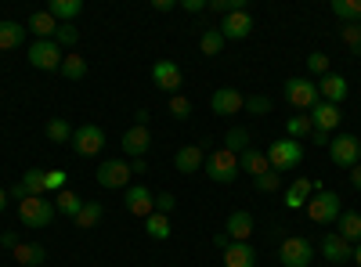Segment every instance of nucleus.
Returning <instances> with one entry per match:
<instances>
[{
	"label": "nucleus",
	"mask_w": 361,
	"mask_h": 267,
	"mask_svg": "<svg viewBox=\"0 0 361 267\" xmlns=\"http://www.w3.org/2000/svg\"><path fill=\"white\" fill-rule=\"evenodd\" d=\"M267 163H271V170H275V173H289V170H296L300 163H304V144L293 141V137L271 141V148H267Z\"/></svg>",
	"instance_id": "f257e3e1"
},
{
	"label": "nucleus",
	"mask_w": 361,
	"mask_h": 267,
	"mask_svg": "<svg viewBox=\"0 0 361 267\" xmlns=\"http://www.w3.org/2000/svg\"><path fill=\"white\" fill-rule=\"evenodd\" d=\"M54 213H58L54 199H47V195H29V199L18 202V221L25 228H47L54 221Z\"/></svg>",
	"instance_id": "f03ea898"
},
{
	"label": "nucleus",
	"mask_w": 361,
	"mask_h": 267,
	"mask_svg": "<svg viewBox=\"0 0 361 267\" xmlns=\"http://www.w3.org/2000/svg\"><path fill=\"white\" fill-rule=\"evenodd\" d=\"M202 170L209 173V181H217V185H231L235 177H238V156L228 152V148H214V152L206 156Z\"/></svg>",
	"instance_id": "7ed1b4c3"
},
{
	"label": "nucleus",
	"mask_w": 361,
	"mask_h": 267,
	"mask_svg": "<svg viewBox=\"0 0 361 267\" xmlns=\"http://www.w3.org/2000/svg\"><path fill=\"white\" fill-rule=\"evenodd\" d=\"M286 101L296 108V112H311L322 98H318V83L304 80V76H293L286 80Z\"/></svg>",
	"instance_id": "20e7f679"
},
{
	"label": "nucleus",
	"mask_w": 361,
	"mask_h": 267,
	"mask_svg": "<svg viewBox=\"0 0 361 267\" xmlns=\"http://www.w3.org/2000/svg\"><path fill=\"white\" fill-rule=\"evenodd\" d=\"M307 217L314 221V224H329V221H340V195L336 192H314L311 199H307Z\"/></svg>",
	"instance_id": "39448f33"
},
{
	"label": "nucleus",
	"mask_w": 361,
	"mask_h": 267,
	"mask_svg": "<svg viewBox=\"0 0 361 267\" xmlns=\"http://www.w3.org/2000/svg\"><path fill=\"white\" fill-rule=\"evenodd\" d=\"M279 260H282V267H311L314 246L307 239H300V235H289V239H282V246H279Z\"/></svg>",
	"instance_id": "423d86ee"
},
{
	"label": "nucleus",
	"mask_w": 361,
	"mask_h": 267,
	"mask_svg": "<svg viewBox=\"0 0 361 267\" xmlns=\"http://www.w3.org/2000/svg\"><path fill=\"white\" fill-rule=\"evenodd\" d=\"M329 159H333L340 170H354L357 159H361V141L354 134H340L329 141Z\"/></svg>",
	"instance_id": "0eeeda50"
},
{
	"label": "nucleus",
	"mask_w": 361,
	"mask_h": 267,
	"mask_svg": "<svg viewBox=\"0 0 361 267\" xmlns=\"http://www.w3.org/2000/svg\"><path fill=\"white\" fill-rule=\"evenodd\" d=\"M73 148H76V156L90 159V156H98L102 148H105V130L94 127V123H83L73 130Z\"/></svg>",
	"instance_id": "6e6552de"
},
{
	"label": "nucleus",
	"mask_w": 361,
	"mask_h": 267,
	"mask_svg": "<svg viewBox=\"0 0 361 267\" xmlns=\"http://www.w3.org/2000/svg\"><path fill=\"white\" fill-rule=\"evenodd\" d=\"M130 163H123V159H105L98 170H94V181L102 185V188H123L127 192V181H130Z\"/></svg>",
	"instance_id": "1a4fd4ad"
},
{
	"label": "nucleus",
	"mask_w": 361,
	"mask_h": 267,
	"mask_svg": "<svg viewBox=\"0 0 361 267\" xmlns=\"http://www.w3.org/2000/svg\"><path fill=\"white\" fill-rule=\"evenodd\" d=\"M29 66L33 69H62V47H58L54 40H37L33 47H29Z\"/></svg>",
	"instance_id": "9d476101"
},
{
	"label": "nucleus",
	"mask_w": 361,
	"mask_h": 267,
	"mask_svg": "<svg viewBox=\"0 0 361 267\" xmlns=\"http://www.w3.org/2000/svg\"><path fill=\"white\" fill-rule=\"evenodd\" d=\"M123 206H127V213H134V217H152L156 213V195L148 192L145 185H134V188L123 192Z\"/></svg>",
	"instance_id": "9b49d317"
},
{
	"label": "nucleus",
	"mask_w": 361,
	"mask_h": 267,
	"mask_svg": "<svg viewBox=\"0 0 361 267\" xmlns=\"http://www.w3.org/2000/svg\"><path fill=\"white\" fill-rule=\"evenodd\" d=\"M152 83L159 87V91H166L170 98L180 91V66L170 62V58H159V62L152 66Z\"/></svg>",
	"instance_id": "f8f14e48"
},
{
	"label": "nucleus",
	"mask_w": 361,
	"mask_h": 267,
	"mask_svg": "<svg viewBox=\"0 0 361 267\" xmlns=\"http://www.w3.org/2000/svg\"><path fill=\"white\" fill-rule=\"evenodd\" d=\"M217 33H221L224 40H246V37L253 33L250 11H231V15H224V22L217 25Z\"/></svg>",
	"instance_id": "ddd939ff"
},
{
	"label": "nucleus",
	"mask_w": 361,
	"mask_h": 267,
	"mask_svg": "<svg viewBox=\"0 0 361 267\" xmlns=\"http://www.w3.org/2000/svg\"><path fill=\"white\" fill-rule=\"evenodd\" d=\"M347 94H350V83H347V76H340V73H329V76H322V80H318V98H322V101H329V105H340Z\"/></svg>",
	"instance_id": "4468645a"
},
{
	"label": "nucleus",
	"mask_w": 361,
	"mask_h": 267,
	"mask_svg": "<svg viewBox=\"0 0 361 267\" xmlns=\"http://www.w3.org/2000/svg\"><path fill=\"white\" fill-rule=\"evenodd\" d=\"M322 256H325L329 263H350V260H354V246H350L347 239H340L336 231H329L325 239H322Z\"/></svg>",
	"instance_id": "2eb2a0df"
},
{
	"label": "nucleus",
	"mask_w": 361,
	"mask_h": 267,
	"mask_svg": "<svg viewBox=\"0 0 361 267\" xmlns=\"http://www.w3.org/2000/svg\"><path fill=\"white\" fill-rule=\"evenodd\" d=\"M209 108L217 116H238V108H246V98L238 94L235 87H221V91H214V98H209Z\"/></svg>",
	"instance_id": "dca6fc26"
},
{
	"label": "nucleus",
	"mask_w": 361,
	"mask_h": 267,
	"mask_svg": "<svg viewBox=\"0 0 361 267\" xmlns=\"http://www.w3.org/2000/svg\"><path fill=\"white\" fill-rule=\"evenodd\" d=\"M152 148V130L148 127H130L127 134H123V152L130 156V159H145V152Z\"/></svg>",
	"instance_id": "f3484780"
},
{
	"label": "nucleus",
	"mask_w": 361,
	"mask_h": 267,
	"mask_svg": "<svg viewBox=\"0 0 361 267\" xmlns=\"http://www.w3.org/2000/svg\"><path fill=\"white\" fill-rule=\"evenodd\" d=\"M340 120H343V112H340V105H329V101H318V105L311 108V127H314V130H322V134H329V130H336V127H340Z\"/></svg>",
	"instance_id": "a211bd4d"
},
{
	"label": "nucleus",
	"mask_w": 361,
	"mask_h": 267,
	"mask_svg": "<svg viewBox=\"0 0 361 267\" xmlns=\"http://www.w3.org/2000/svg\"><path fill=\"white\" fill-rule=\"evenodd\" d=\"M224 231H228L231 242H250V235H253V213H250V210H235V213L228 217Z\"/></svg>",
	"instance_id": "6ab92c4d"
},
{
	"label": "nucleus",
	"mask_w": 361,
	"mask_h": 267,
	"mask_svg": "<svg viewBox=\"0 0 361 267\" xmlns=\"http://www.w3.org/2000/svg\"><path fill=\"white\" fill-rule=\"evenodd\" d=\"M202 163H206L202 144H185V148H180V152L173 156L177 173H199V170H202Z\"/></svg>",
	"instance_id": "aec40b11"
},
{
	"label": "nucleus",
	"mask_w": 361,
	"mask_h": 267,
	"mask_svg": "<svg viewBox=\"0 0 361 267\" xmlns=\"http://www.w3.org/2000/svg\"><path fill=\"white\" fill-rule=\"evenodd\" d=\"M224 267H257V249L250 242H231L224 249Z\"/></svg>",
	"instance_id": "412c9836"
},
{
	"label": "nucleus",
	"mask_w": 361,
	"mask_h": 267,
	"mask_svg": "<svg viewBox=\"0 0 361 267\" xmlns=\"http://www.w3.org/2000/svg\"><path fill=\"white\" fill-rule=\"evenodd\" d=\"M271 170V163H267V152H260V148H246L243 156H238V173H253V177H260V173H267Z\"/></svg>",
	"instance_id": "4be33fe9"
},
{
	"label": "nucleus",
	"mask_w": 361,
	"mask_h": 267,
	"mask_svg": "<svg viewBox=\"0 0 361 267\" xmlns=\"http://www.w3.org/2000/svg\"><path fill=\"white\" fill-rule=\"evenodd\" d=\"M25 29H29L37 40H51V33L58 29V22H54L51 11H33V15H29V22H25Z\"/></svg>",
	"instance_id": "5701e85b"
},
{
	"label": "nucleus",
	"mask_w": 361,
	"mask_h": 267,
	"mask_svg": "<svg viewBox=\"0 0 361 267\" xmlns=\"http://www.w3.org/2000/svg\"><path fill=\"white\" fill-rule=\"evenodd\" d=\"M311 195H314V181H307V177H296V185L286 192V206H289V210H304Z\"/></svg>",
	"instance_id": "b1692460"
},
{
	"label": "nucleus",
	"mask_w": 361,
	"mask_h": 267,
	"mask_svg": "<svg viewBox=\"0 0 361 267\" xmlns=\"http://www.w3.org/2000/svg\"><path fill=\"white\" fill-rule=\"evenodd\" d=\"M25 33L29 29L22 25V22H0V51H11V47H18L22 40H25Z\"/></svg>",
	"instance_id": "393cba45"
},
{
	"label": "nucleus",
	"mask_w": 361,
	"mask_h": 267,
	"mask_svg": "<svg viewBox=\"0 0 361 267\" xmlns=\"http://www.w3.org/2000/svg\"><path fill=\"white\" fill-rule=\"evenodd\" d=\"M44 246H37V242H18L15 246V260L22 263V267H40L44 263Z\"/></svg>",
	"instance_id": "a878e982"
},
{
	"label": "nucleus",
	"mask_w": 361,
	"mask_h": 267,
	"mask_svg": "<svg viewBox=\"0 0 361 267\" xmlns=\"http://www.w3.org/2000/svg\"><path fill=\"white\" fill-rule=\"evenodd\" d=\"M47 11L54 15V22H73L83 11V0H51Z\"/></svg>",
	"instance_id": "bb28decb"
},
{
	"label": "nucleus",
	"mask_w": 361,
	"mask_h": 267,
	"mask_svg": "<svg viewBox=\"0 0 361 267\" xmlns=\"http://www.w3.org/2000/svg\"><path fill=\"white\" fill-rule=\"evenodd\" d=\"M54 210H58V213H66V217H76V213L83 210V199H80L73 188H66V192H58V195H54Z\"/></svg>",
	"instance_id": "cd10ccee"
},
{
	"label": "nucleus",
	"mask_w": 361,
	"mask_h": 267,
	"mask_svg": "<svg viewBox=\"0 0 361 267\" xmlns=\"http://www.w3.org/2000/svg\"><path fill=\"white\" fill-rule=\"evenodd\" d=\"M340 239H347L350 246L361 242V213H340Z\"/></svg>",
	"instance_id": "c85d7f7f"
},
{
	"label": "nucleus",
	"mask_w": 361,
	"mask_h": 267,
	"mask_svg": "<svg viewBox=\"0 0 361 267\" xmlns=\"http://www.w3.org/2000/svg\"><path fill=\"white\" fill-rule=\"evenodd\" d=\"M224 148H228V152H235V156H243L246 148H250V130L246 127H231L224 134Z\"/></svg>",
	"instance_id": "c756f323"
},
{
	"label": "nucleus",
	"mask_w": 361,
	"mask_h": 267,
	"mask_svg": "<svg viewBox=\"0 0 361 267\" xmlns=\"http://www.w3.org/2000/svg\"><path fill=\"white\" fill-rule=\"evenodd\" d=\"M102 217H105L102 202H83V210H80V213H76L73 221H76V228H83V231H87V228H94V224H98Z\"/></svg>",
	"instance_id": "7c9ffc66"
},
{
	"label": "nucleus",
	"mask_w": 361,
	"mask_h": 267,
	"mask_svg": "<svg viewBox=\"0 0 361 267\" xmlns=\"http://www.w3.org/2000/svg\"><path fill=\"white\" fill-rule=\"evenodd\" d=\"M145 231L152 235L156 242H166V239H170V217H163V213H152V217H145Z\"/></svg>",
	"instance_id": "2f4dec72"
},
{
	"label": "nucleus",
	"mask_w": 361,
	"mask_h": 267,
	"mask_svg": "<svg viewBox=\"0 0 361 267\" xmlns=\"http://www.w3.org/2000/svg\"><path fill=\"white\" fill-rule=\"evenodd\" d=\"M314 127H311V116H289V120H286V134L293 137V141H300V137H307Z\"/></svg>",
	"instance_id": "473e14b6"
},
{
	"label": "nucleus",
	"mask_w": 361,
	"mask_h": 267,
	"mask_svg": "<svg viewBox=\"0 0 361 267\" xmlns=\"http://www.w3.org/2000/svg\"><path fill=\"white\" fill-rule=\"evenodd\" d=\"M18 185L25 188V199H29V195H47V192H44V170H25Z\"/></svg>",
	"instance_id": "72a5a7b5"
},
{
	"label": "nucleus",
	"mask_w": 361,
	"mask_h": 267,
	"mask_svg": "<svg viewBox=\"0 0 361 267\" xmlns=\"http://www.w3.org/2000/svg\"><path fill=\"white\" fill-rule=\"evenodd\" d=\"M333 15L343 22H361V0H333Z\"/></svg>",
	"instance_id": "f704fd0d"
},
{
	"label": "nucleus",
	"mask_w": 361,
	"mask_h": 267,
	"mask_svg": "<svg viewBox=\"0 0 361 267\" xmlns=\"http://www.w3.org/2000/svg\"><path fill=\"white\" fill-rule=\"evenodd\" d=\"M224 44H228V40L217 33V29H206V33H202V40H199V51L214 58V54H221V51H224Z\"/></svg>",
	"instance_id": "c9c22d12"
},
{
	"label": "nucleus",
	"mask_w": 361,
	"mask_h": 267,
	"mask_svg": "<svg viewBox=\"0 0 361 267\" xmlns=\"http://www.w3.org/2000/svg\"><path fill=\"white\" fill-rule=\"evenodd\" d=\"M62 76L66 80H83L87 76V62H83L80 54H66L62 58Z\"/></svg>",
	"instance_id": "e433bc0d"
},
{
	"label": "nucleus",
	"mask_w": 361,
	"mask_h": 267,
	"mask_svg": "<svg viewBox=\"0 0 361 267\" xmlns=\"http://www.w3.org/2000/svg\"><path fill=\"white\" fill-rule=\"evenodd\" d=\"M340 37H343V44L354 51V58H361V22H343Z\"/></svg>",
	"instance_id": "4c0bfd02"
},
{
	"label": "nucleus",
	"mask_w": 361,
	"mask_h": 267,
	"mask_svg": "<svg viewBox=\"0 0 361 267\" xmlns=\"http://www.w3.org/2000/svg\"><path fill=\"white\" fill-rule=\"evenodd\" d=\"M76 40H80L76 25H73V22H58V29H54V44H58V47H76Z\"/></svg>",
	"instance_id": "58836bf2"
},
{
	"label": "nucleus",
	"mask_w": 361,
	"mask_h": 267,
	"mask_svg": "<svg viewBox=\"0 0 361 267\" xmlns=\"http://www.w3.org/2000/svg\"><path fill=\"white\" fill-rule=\"evenodd\" d=\"M44 192L47 195L66 192V170H44Z\"/></svg>",
	"instance_id": "ea45409f"
},
{
	"label": "nucleus",
	"mask_w": 361,
	"mask_h": 267,
	"mask_svg": "<svg viewBox=\"0 0 361 267\" xmlns=\"http://www.w3.org/2000/svg\"><path fill=\"white\" fill-rule=\"evenodd\" d=\"M47 137H51L54 144H66V141H73V127H69L66 120H51V123H47Z\"/></svg>",
	"instance_id": "a19ab883"
},
{
	"label": "nucleus",
	"mask_w": 361,
	"mask_h": 267,
	"mask_svg": "<svg viewBox=\"0 0 361 267\" xmlns=\"http://www.w3.org/2000/svg\"><path fill=\"white\" fill-rule=\"evenodd\" d=\"M253 185H257V192H264V195H271V192H279V185H282V177H279L275 170H267V173H260V177H253Z\"/></svg>",
	"instance_id": "79ce46f5"
},
{
	"label": "nucleus",
	"mask_w": 361,
	"mask_h": 267,
	"mask_svg": "<svg viewBox=\"0 0 361 267\" xmlns=\"http://www.w3.org/2000/svg\"><path fill=\"white\" fill-rule=\"evenodd\" d=\"M307 69H311L314 76H329V54H322V51L307 54Z\"/></svg>",
	"instance_id": "37998d69"
},
{
	"label": "nucleus",
	"mask_w": 361,
	"mask_h": 267,
	"mask_svg": "<svg viewBox=\"0 0 361 267\" xmlns=\"http://www.w3.org/2000/svg\"><path fill=\"white\" fill-rule=\"evenodd\" d=\"M170 112L177 116V120H188V116H192V101L185 94H173L170 98Z\"/></svg>",
	"instance_id": "c03bdc74"
},
{
	"label": "nucleus",
	"mask_w": 361,
	"mask_h": 267,
	"mask_svg": "<svg viewBox=\"0 0 361 267\" xmlns=\"http://www.w3.org/2000/svg\"><path fill=\"white\" fill-rule=\"evenodd\" d=\"M209 11H224V15L246 11V0H209Z\"/></svg>",
	"instance_id": "a18cd8bd"
},
{
	"label": "nucleus",
	"mask_w": 361,
	"mask_h": 267,
	"mask_svg": "<svg viewBox=\"0 0 361 267\" xmlns=\"http://www.w3.org/2000/svg\"><path fill=\"white\" fill-rule=\"evenodd\" d=\"M173 210H177V199H173L170 192H159V195H156V213H163V217H170Z\"/></svg>",
	"instance_id": "49530a36"
},
{
	"label": "nucleus",
	"mask_w": 361,
	"mask_h": 267,
	"mask_svg": "<svg viewBox=\"0 0 361 267\" xmlns=\"http://www.w3.org/2000/svg\"><path fill=\"white\" fill-rule=\"evenodd\" d=\"M246 108H250L253 116H264V112H271V98H264V94H253V98H246Z\"/></svg>",
	"instance_id": "de8ad7c7"
},
{
	"label": "nucleus",
	"mask_w": 361,
	"mask_h": 267,
	"mask_svg": "<svg viewBox=\"0 0 361 267\" xmlns=\"http://www.w3.org/2000/svg\"><path fill=\"white\" fill-rule=\"evenodd\" d=\"M180 8H185L188 15H199V11L209 8V0H180Z\"/></svg>",
	"instance_id": "09e8293b"
},
{
	"label": "nucleus",
	"mask_w": 361,
	"mask_h": 267,
	"mask_svg": "<svg viewBox=\"0 0 361 267\" xmlns=\"http://www.w3.org/2000/svg\"><path fill=\"white\" fill-rule=\"evenodd\" d=\"M0 246L15 253V246H18V235H15V231H4V235H0Z\"/></svg>",
	"instance_id": "8fccbe9b"
},
{
	"label": "nucleus",
	"mask_w": 361,
	"mask_h": 267,
	"mask_svg": "<svg viewBox=\"0 0 361 267\" xmlns=\"http://www.w3.org/2000/svg\"><path fill=\"white\" fill-rule=\"evenodd\" d=\"M152 8H156L159 15H166V11H173L177 4H173V0H152Z\"/></svg>",
	"instance_id": "3c124183"
},
{
	"label": "nucleus",
	"mask_w": 361,
	"mask_h": 267,
	"mask_svg": "<svg viewBox=\"0 0 361 267\" xmlns=\"http://www.w3.org/2000/svg\"><path fill=\"white\" fill-rule=\"evenodd\" d=\"M148 120H152V116H148V108H137V112H134V123H137V127H148Z\"/></svg>",
	"instance_id": "603ef678"
},
{
	"label": "nucleus",
	"mask_w": 361,
	"mask_h": 267,
	"mask_svg": "<svg viewBox=\"0 0 361 267\" xmlns=\"http://www.w3.org/2000/svg\"><path fill=\"white\" fill-rule=\"evenodd\" d=\"M214 246H217L221 253H224V249L231 246V239H228V231H221V235H217V239H214Z\"/></svg>",
	"instance_id": "864d4df0"
},
{
	"label": "nucleus",
	"mask_w": 361,
	"mask_h": 267,
	"mask_svg": "<svg viewBox=\"0 0 361 267\" xmlns=\"http://www.w3.org/2000/svg\"><path fill=\"white\" fill-rule=\"evenodd\" d=\"M350 185H354V188H357V192H361V163H357V166H354V170H350Z\"/></svg>",
	"instance_id": "5fc2aeb1"
},
{
	"label": "nucleus",
	"mask_w": 361,
	"mask_h": 267,
	"mask_svg": "<svg viewBox=\"0 0 361 267\" xmlns=\"http://www.w3.org/2000/svg\"><path fill=\"white\" fill-rule=\"evenodd\" d=\"M311 137H314V144H329V134H322V130H311Z\"/></svg>",
	"instance_id": "6e6d98bb"
},
{
	"label": "nucleus",
	"mask_w": 361,
	"mask_h": 267,
	"mask_svg": "<svg viewBox=\"0 0 361 267\" xmlns=\"http://www.w3.org/2000/svg\"><path fill=\"white\" fill-rule=\"evenodd\" d=\"M145 170H148L145 159H134V163H130V173H145Z\"/></svg>",
	"instance_id": "4d7b16f0"
},
{
	"label": "nucleus",
	"mask_w": 361,
	"mask_h": 267,
	"mask_svg": "<svg viewBox=\"0 0 361 267\" xmlns=\"http://www.w3.org/2000/svg\"><path fill=\"white\" fill-rule=\"evenodd\" d=\"M4 206H8V192L0 188V213H4Z\"/></svg>",
	"instance_id": "13d9d810"
},
{
	"label": "nucleus",
	"mask_w": 361,
	"mask_h": 267,
	"mask_svg": "<svg viewBox=\"0 0 361 267\" xmlns=\"http://www.w3.org/2000/svg\"><path fill=\"white\" fill-rule=\"evenodd\" d=\"M354 263H357V267H361V242H357V246H354Z\"/></svg>",
	"instance_id": "bf43d9fd"
}]
</instances>
